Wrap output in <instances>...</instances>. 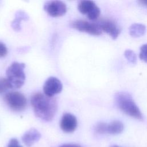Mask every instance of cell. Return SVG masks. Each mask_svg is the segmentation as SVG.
<instances>
[{
    "label": "cell",
    "mask_w": 147,
    "mask_h": 147,
    "mask_svg": "<svg viewBox=\"0 0 147 147\" xmlns=\"http://www.w3.org/2000/svg\"><path fill=\"white\" fill-rule=\"evenodd\" d=\"M30 103L36 116L45 121H51L57 111L56 99L40 92L34 93L31 96Z\"/></svg>",
    "instance_id": "6da1fadb"
},
{
    "label": "cell",
    "mask_w": 147,
    "mask_h": 147,
    "mask_svg": "<svg viewBox=\"0 0 147 147\" xmlns=\"http://www.w3.org/2000/svg\"><path fill=\"white\" fill-rule=\"evenodd\" d=\"M115 101L118 107L125 114L137 119H142V114L133 99L131 96L126 92L115 94Z\"/></svg>",
    "instance_id": "7a4b0ae2"
},
{
    "label": "cell",
    "mask_w": 147,
    "mask_h": 147,
    "mask_svg": "<svg viewBox=\"0 0 147 147\" xmlns=\"http://www.w3.org/2000/svg\"><path fill=\"white\" fill-rule=\"evenodd\" d=\"M25 64L23 63L13 62L6 69V75L11 88H19L24 84Z\"/></svg>",
    "instance_id": "3957f363"
},
{
    "label": "cell",
    "mask_w": 147,
    "mask_h": 147,
    "mask_svg": "<svg viewBox=\"0 0 147 147\" xmlns=\"http://www.w3.org/2000/svg\"><path fill=\"white\" fill-rule=\"evenodd\" d=\"M4 100L7 106L14 111L24 110L27 105L25 95L18 91H10L4 96Z\"/></svg>",
    "instance_id": "277c9868"
},
{
    "label": "cell",
    "mask_w": 147,
    "mask_h": 147,
    "mask_svg": "<svg viewBox=\"0 0 147 147\" xmlns=\"http://www.w3.org/2000/svg\"><path fill=\"white\" fill-rule=\"evenodd\" d=\"M71 26L80 32H86L91 35L99 36L102 33L99 24L90 22L84 20L74 21L71 22Z\"/></svg>",
    "instance_id": "5b68a950"
},
{
    "label": "cell",
    "mask_w": 147,
    "mask_h": 147,
    "mask_svg": "<svg viewBox=\"0 0 147 147\" xmlns=\"http://www.w3.org/2000/svg\"><path fill=\"white\" fill-rule=\"evenodd\" d=\"M44 9L50 16L58 17L65 14L67 6L63 2L60 1H49L45 3Z\"/></svg>",
    "instance_id": "8992f818"
},
{
    "label": "cell",
    "mask_w": 147,
    "mask_h": 147,
    "mask_svg": "<svg viewBox=\"0 0 147 147\" xmlns=\"http://www.w3.org/2000/svg\"><path fill=\"white\" fill-rule=\"evenodd\" d=\"M62 89L63 84L61 81L54 76L48 78L43 86L44 94L49 97H53L55 95L60 93Z\"/></svg>",
    "instance_id": "52a82bcc"
},
{
    "label": "cell",
    "mask_w": 147,
    "mask_h": 147,
    "mask_svg": "<svg viewBox=\"0 0 147 147\" xmlns=\"http://www.w3.org/2000/svg\"><path fill=\"white\" fill-rule=\"evenodd\" d=\"M77 125V119L74 115L68 113L63 115L60 122V126L64 132L67 133L74 132Z\"/></svg>",
    "instance_id": "ba28073f"
},
{
    "label": "cell",
    "mask_w": 147,
    "mask_h": 147,
    "mask_svg": "<svg viewBox=\"0 0 147 147\" xmlns=\"http://www.w3.org/2000/svg\"><path fill=\"white\" fill-rule=\"evenodd\" d=\"M102 31L107 33L113 39H116L121 33L118 25L111 20H105L99 24Z\"/></svg>",
    "instance_id": "9c48e42d"
},
{
    "label": "cell",
    "mask_w": 147,
    "mask_h": 147,
    "mask_svg": "<svg viewBox=\"0 0 147 147\" xmlns=\"http://www.w3.org/2000/svg\"><path fill=\"white\" fill-rule=\"evenodd\" d=\"M40 137V133L37 129L32 128L24 134L22 137V141L26 146L30 147L35 142H37Z\"/></svg>",
    "instance_id": "30bf717a"
},
{
    "label": "cell",
    "mask_w": 147,
    "mask_h": 147,
    "mask_svg": "<svg viewBox=\"0 0 147 147\" xmlns=\"http://www.w3.org/2000/svg\"><path fill=\"white\" fill-rule=\"evenodd\" d=\"M96 5L92 1L83 0L79 2L78 5V10L83 14H88L90 13Z\"/></svg>",
    "instance_id": "8fae6325"
},
{
    "label": "cell",
    "mask_w": 147,
    "mask_h": 147,
    "mask_svg": "<svg viewBox=\"0 0 147 147\" xmlns=\"http://www.w3.org/2000/svg\"><path fill=\"white\" fill-rule=\"evenodd\" d=\"M129 34L133 37H139L143 36L146 32V26L139 23L132 24L129 29Z\"/></svg>",
    "instance_id": "7c38bea8"
},
{
    "label": "cell",
    "mask_w": 147,
    "mask_h": 147,
    "mask_svg": "<svg viewBox=\"0 0 147 147\" xmlns=\"http://www.w3.org/2000/svg\"><path fill=\"white\" fill-rule=\"evenodd\" d=\"M29 17L28 14L22 10H18L16 13V17L11 22V26L16 31H19L21 29V22L22 20H28Z\"/></svg>",
    "instance_id": "4fadbf2b"
},
{
    "label": "cell",
    "mask_w": 147,
    "mask_h": 147,
    "mask_svg": "<svg viewBox=\"0 0 147 147\" xmlns=\"http://www.w3.org/2000/svg\"><path fill=\"white\" fill-rule=\"evenodd\" d=\"M123 123L119 121H114L107 124V133L111 134H118L123 130Z\"/></svg>",
    "instance_id": "5bb4252c"
},
{
    "label": "cell",
    "mask_w": 147,
    "mask_h": 147,
    "mask_svg": "<svg viewBox=\"0 0 147 147\" xmlns=\"http://www.w3.org/2000/svg\"><path fill=\"white\" fill-rule=\"evenodd\" d=\"M124 56L127 61L133 64H135L137 61V56L134 52L131 49H126L124 52Z\"/></svg>",
    "instance_id": "9a60e30c"
},
{
    "label": "cell",
    "mask_w": 147,
    "mask_h": 147,
    "mask_svg": "<svg viewBox=\"0 0 147 147\" xmlns=\"http://www.w3.org/2000/svg\"><path fill=\"white\" fill-rule=\"evenodd\" d=\"M11 88L10 85L6 78H0V94L6 91Z\"/></svg>",
    "instance_id": "2e32d148"
},
{
    "label": "cell",
    "mask_w": 147,
    "mask_h": 147,
    "mask_svg": "<svg viewBox=\"0 0 147 147\" xmlns=\"http://www.w3.org/2000/svg\"><path fill=\"white\" fill-rule=\"evenodd\" d=\"M100 9L96 6L90 13H88L87 16L88 18L90 20L94 21L96 20L100 16Z\"/></svg>",
    "instance_id": "e0dca14e"
},
{
    "label": "cell",
    "mask_w": 147,
    "mask_h": 147,
    "mask_svg": "<svg viewBox=\"0 0 147 147\" xmlns=\"http://www.w3.org/2000/svg\"><path fill=\"white\" fill-rule=\"evenodd\" d=\"M107 124L104 122H99L95 126V130L99 134L107 133Z\"/></svg>",
    "instance_id": "ac0fdd59"
},
{
    "label": "cell",
    "mask_w": 147,
    "mask_h": 147,
    "mask_svg": "<svg viewBox=\"0 0 147 147\" xmlns=\"http://www.w3.org/2000/svg\"><path fill=\"white\" fill-rule=\"evenodd\" d=\"M139 57L141 60L147 63V44H144L141 47Z\"/></svg>",
    "instance_id": "d6986e66"
},
{
    "label": "cell",
    "mask_w": 147,
    "mask_h": 147,
    "mask_svg": "<svg viewBox=\"0 0 147 147\" xmlns=\"http://www.w3.org/2000/svg\"><path fill=\"white\" fill-rule=\"evenodd\" d=\"M7 53V48L6 45L0 42V58L5 57Z\"/></svg>",
    "instance_id": "ffe728a7"
},
{
    "label": "cell",
    "mask_w": 147,
    "mask_h": 147,
    "mask_svg": "<svg viewBox=\"0 0 147 147\" xmlns=\"http://www.w3.org/2000/svg\"><path fill=\"white\" fill-rule=\"evenodd\" d=\"M7 147H22L16 138H11L7 145Z\"/></svg>",
    "instance_id": "44dd1931"
},
{
    "label": "cell",
    "mask_w": 147,
    "mask_h": 147,
    "mask_svg": "<svg viewBox=\"0 0 147 147\" xmlns=\"http://www.w3.org/2000/svg\"><path fill=\"white\" fill-rule=\"evenodd\" d=\"M59 147H82L79 145L78 144H64Z\"/></svg>",
    "instance_id": "7402d4cb"
},
{
    "label": "cell",
    "mask_w": 147,
    "mask_h": 147,
    "mask_svg": "<svg viewBox=\"0 0 147 147\" xmlns=\"http://www.w3.org/2000/svg\"><path fill=\"white\" fill-rule=\"evenodd\" d=\"M139 2L147 8V1H140Z\"/></svg>",
    "instance_id": "603a6c76"
},
{
    "label": "cell",
    "mask_w": 147,
    "mask_h": 147,
    "mask_svg": "<svg viewBox=\"0 0 147 147\" xmlns=\"http://www.w3.org/2000/svg\"><path fill=\"white\" fill-rule=\"evenodd\" d=\"M111 147H119V146H117V145H113V146H111Z\"/></svg>",
    "instance_id": "cb8c5ba5"
}]
</instances>
